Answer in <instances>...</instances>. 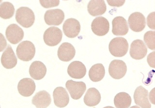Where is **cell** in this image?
Returning a JSON list of instances; mask_svg holds the SVG:
<instances>
[{
	"mask_svg": "<svg viewBox=\"0 0 155 108\" xmlns=\"http://www.w3.org/2000/svg\"><path fill=\"white\" fill-rule=\"evenodd\" d=\"M127 40L122 37H116L111 40L109 44L110 52L115 57H122L127 53L128 49Z\"/></svg>",
	"mask_w": 155,
	"mask_h": 108,
	"instance_id": "1",
	"label": "cell"
},
{
	"mask_svg": "<svg viewBox=\"0 0 155 108\" xmlns=\"http://www.w3.org/2000/svg\"><path fill=\"white\" fill-rule=\"evenodd\" d=\"M16 21L24 28H29L33 26L35 21V15L32 10L27 7L18 9L16 13Z\"/></svg>",
	"mask_w": 155,
	"mask_h": 108,
	"instance_id": "2",
	"label": "cell"
},
{
	"mask_svg": "<svg viewBox=\"0 0 155 108\" xmlns=\"http://www.w3.org/2000/svg\"><path fill=\"white\" fill-rule=\"evenodd\" d=\"M16 53L19 60L29 61H31L35 55V46L31 41H23L17 47Z\"/></svg>",
	"mask_w": 155,
	"mask_h": 108,
	"instance_id": "3",
	"label": "cell"
},
{
	"mask_svg": "<svg viewBox=\"0 0 155 108\" xmlns=\"http://www.w3.org/2000/svg\"><path fill=\"white\" fill-rule=\"evenodd\" d=\"M63 34L61 29L56 27L48 28L44 34V41L49 46L58 45L62 40Z\"/></svg>",
	"mask_w": 155,
	"mask_h": 108,
	"instance_id": "4",
	"label": "cell"
},
{
	"mask_svg": "<svg viewBox=\"0 0 155 108\" xmlns=\"http://www.w3.org/2000/svg\"><path fill=\"white\" fill-rule=\"evenodd\" d=\"M65 87L72 99L74 100L81 99L86 90V84L84 82H74L72 80H68Z\"/></svg>",
	"mask_w": 155,
	"mask_h": 108,
	"instance_id": "5",
	"label": "cell"
},
{
	"mask_svg": "<svg viewBox=\"0 0 155 108\" xmlns=\"http://www.w3.org/2000/svg\"><path fill=\"white\" fill-rule=\"evenodd\" d=\"M127 71V67L126 63L121 60H114L109 65V74L114 79H121L125 76Z\"/></svg>",
	"mask_w": 155,
	"mask_h": 108,
	"instance_id": "6",
	"label": "cell"
},
{
	"mask_svg": "<svg viewBox=\"0 0 155 108\" xmlns=\"http://www.w3.org/2000/svg\"><path fill=\"white\" fill-rule=\"evenodd\" d=\"M110 23L107 19L103 17H97L91 24L92 31L96 35L103 36L109 32Z\"/></svg>",
	"mask_w": 155,
	"mask_h": 108,
	"instance_id": "7",
	"label": "cell"
},
{
	"mask_svg": "<svg viewBox=\"0 0 155 108\" xmlns=\"http://www.w3.org/2000/svg\"><path fill=\"white\" fill-rule=\"evenodd\" d=\"M128 23L131 30L135 32L142 31L146 25L145 17L139 12L131 14L128 18Z\"/></svg>",
	"mask_w": 155,
	"mask_h": 108,
	"instance_id": "8",
	"label": "cell"
},
{
	"mask_svg": "<svg viewBox=\"0 0 155 108\" xmlns=\"http://www.w3.org/2000/svg\"><path fill=\"white\" fill-rule=\"evenodd\" d=\"M147 53V48L143 40H136L131 43L130 50L131 57L136 60H142Z\"/></svg>",
	"mask_w": 155,
	"mask_h": 108,
	"instance_id": "9",
	"label": "cell"
},
{
	"mask_svg": "<svg viewBox=\"0 0 155 108\" xmlns=\"http://www.w3.org/2000/svg\"><path fill=\"white\" fill-rule=\"evenodd\" d=\"M64 19V12L59 9L48 10L44 15L45 23L48 26H59Z\"/></svg>",
	"mask_w": 155,
	"mask_h": 108,
	"instance_id": "10",
	"label": "cell"
},
{
	"mask_svg": "<svg viewBox=\"0 0 155 108\" xmlns=\"http://www.w3.org/2000/svg\"><path fill=\"white\" fill-rule=\"evenodd\" d=\"M64 33L67 37L74 38L78 36L81 31V24L77 19H68L63 24Z\"/></svg>",
	"mask_w": 155,
	"mask_h": 108,
	"instance_id": "11",
	"label": "cell"
},
{
	"mask_svg": "<svg viewBox=\"0 0 155 108\" xmlns=\"http://www.w3.org/2000/svg\"><path fill=\"white\" fill-rule=\"evenodd\" d=\"M5 35L11 44H16L21 41L24 37L23 30L16 24H10L6 28Z\"/></svg>",
	"mask_w": 155,
	"mask_h": 108,
	"instance_id": "12",
	"label": "cell"
},
{
	"mask_svg": "<svg viewBox=\"0 0 155 108\" xmlns=\"http://www.w3.org/2000/svg\"><path fill=\"white\" fill-rule=\"evenodd\" d=\"M134 99L136 105L142 108H151L148 100V92L142 86L138 87L135 90Z\"/></svg>",
	"mask_w": 155,
	"mask_h": 108,
	"instance_id": "13",
	"label": "cell"
},
{
	"mask_svg": "<svg viewBox=\"0 0 155 108\" xmlns=\"http://www.w3.org/2000/svg\"><path fill=\"white\" fill-rule=\"evenodd\" d=\"M86 68L84 63L79 61L71 62L68 68V73L71 78L81 79L86 74Z\"/></svg>",
	"mask_w": 155,
	"mask_h": 108,
	"instance_id": "14",
	"label": "cell"
},
{
	"mask_svg": "<svg viewBox=\"0 0 155 108\" xmlns=\"http://www.w3.org/2000/svg\"><path fill=\"white\" fill-rule=\"evenodd\" d=\"M76 50L74 46L68 43L62 44L58 48L57 55L59 60L64 62H68L74 58Z\"/></svg>",
	"mask_w": 155,
	"mask_h": 108,
	"instance_id": "15",
	"label": "cell"
},
{
	"mask_svg": "<svg viewBox=\"0 0 155 108\" xmlns=\"http://www.w3.org/2000/svg\"><path fill=\"white\" fill-rule=\"evenodd\" d=\"M54 103L59 108H64L69 102V95L66 89L62 87L56 88L53 92Z\"/></svg>",
	"mask_w": 155,
	"mask_h": 108,
	"instance_id": "16",
	"label": "cell"
},
{
	"mask_svg": "<svg viewBox=\"0 0 155 108\" xmlns=\"http://www.w3.org/2000/svg\"><path fill=\"white\" fill-rule=\"evenodd\" d=\"M18 90L19 94L22 96L29 97L33 95L35 91V83L31 78H24L18 82Z\"/></svg>",
	"mask_w": 155,
	"mask_h": 108,
	"instance_id": "17",
	"label": "cell"
},
{
	"mask_svg": "<svg viewBox=\"0 0 155 108\" xmlns=\"http://www.w3.org/2000/svg\"><path fill=\"white\" fill-rule=\"evenodd\" d=\"M113 29L112 32L115 36L126 35L128 33V24L124 17H116L112 21Z\"/></svg>",
	"mask_w": 155,
	"mask_h": 108,
	"instance_id": "18",
	"label": "cell"
},
{
	"mask_svg": "<svg viewBox=\"0 0 155 108\" xmlns=\"http://www.w3.org/2000/svg\"><path fill=\"white\" fill-rule=\"evenodd\" d=\"M17 58L14 52L10 45L7 46L1 57L2 65L7 69L14 68L17 64Z\"/></svg>",
	"mask_w": 155,
	"mask_h": 108,
	"instance_id": "19",
	"label": "cell"
},
{
	"mask_svg": "<svg viewBox=\"0 0 155 108\" xmlns=\"http://www.w3.org/2000/svg\"><path fill=\"white\" fill-rule=\"evenodd\" d=\"M31 102L37 108H47L51 102V95L46 91H41L35 94Z\"/></svg>",
	"mask_w": 155,
	"mask_h": 108,
	"instance_id": "20",
	"label": "cell"
},
{
	"mask_svg": "<svg viewBox=\"0 0 155 108\" xmlns=\"http://www.w3.org/2000/svg\"><path fill=\"white\" fill-rule=\"evenodd\" d=\"M106 10V5L103 0H92L87 5L88 12L94 17L103 15Z\"/></svg>",
	"mask_w": 155,
	"mask_h": 108,
	"instance_id": "21",
	"label": "cell"
},
{
	"mask_svg": "<svg viewBox=\"0 0 155 108\" xmlns=\"http://www.w3.org/2000/svg\"><path fill=\"white\" fill-rule=\"evenodd\" d=\"M46 73V66L40 61H34L29 68V74L31 77L35 80H40L43 78Z\"/></svg>",
	"mask_w": 155,
	"mask_h": 108,
	"instance_id": "22",
	"label": "cell"
},
{
	"mask_svg": "<svg viewBox=\"0 0 155 108\" xmlns=\"http://www.w3.org/2000/svg\"><path fill=\"white\" fill-rule=\"evenodd\" d=\"M101 98V94L98 90L95 88H91L87 90L85 95L84 102L89 107H94L100 103Z\"/></svg>",
	"mask_w": 155,
	"mask_h": 108,
	"instance_id": "23",
	"label": "cell"
},
{
	"mask_svg": "<svg viewBox=\"0 0 155 108\" xmlns=\"http://www.w3.org/2000/svg\"><path fill=\"white\" fill-rule=\"evenodd\" d=\"M105 70L104 66L101 63H97L92 66L89 71V77L92 82H100L104 78Z\"/></svg>",
	"mask_w": 155,
	"mask_h": 108,
	"instance_id": "24",
	"label": "cell"
},
{
	"mask_svg": "<svg viewBox=\"0 0 155 108\" xmlns=\"http://www.w3.org/2000/svg\"><path fill=\"white\" fill-rule=\"evenodd\" d=\"M131 98L125 92H119L114 99V104L116 108H128L131 104Z\"/></svg>",
	"mask_w": 155,
	"mask_h": 108,
	"instance_id": "25",
	"label": "cell"
},
{
	"mask_svg": "<svg viewBox=\"0 0 155 108\" xmlns=\"http://www.w3.org/2000/svg\"><path fill=\"white\" fill-rule=\"evenodd\" d=\"M15 13V7L9 2H2L0 5V17L4 19L11 18Z\"/></svg>",
	"mask_w": 155,
	"mask_h": 108,
	"instance_id": "26",
	"label": "cell"
},
{
	"mask_svg": "<svg viewBox=\"0 0 155 108\" xmlns=\"http://www.w3.org/2000/svg\"><path fill=\"white\" fill-rule=\"evenodd\" d=\"M144 43L148 47L152 50H155V32L149 31L144 35Z\"/></svg>",
	"mask_w": 155,
	"mask_h": 108,
	"instance_id": "27",
	"label": "cell"
},
{
	"mask_svg": "<svg viewBox=\"0 0 155 108\" xmlns=\"http://www.w3.org/2000/svg\"><path fill=\"white\" fill-rule=\"evenodd\" d=\"M40 4L45 9H48L51 7H55L58 6L59 5L60 1L58 0H50V1H45V0H41L39 1Z\"/></svg>",
	"mask_w": 155,
	"mask_h": 108,
	"instance_id": "28",
	"label": "cell"
},
{
	"mask_svg": "<svg viewBox=\"0 0 155 108\" xmlns=\"http://www.w3.org/2000/svg\"><path fill=\"white\" fill-rule=\"evenodd\" d=\"M155 12H153L149 14L147 18V24L150 29L155 30Z\"/></svg>",
	"mask_w": 155,
	"mask_h": 108,
	"instance_id": "29",
	"label": "cell"
},
{
	"mask_svg": "<svg viewBox=\"0 0 155 108\" xmlns=\"http://www.w3.org/2000/svg\"><path fill=\"white\" fill-rule=\"evenodd\" d=\"M155 51H154L152 53L149 54V55L148 56L147 58V61L148 64L149 65L150 67L153 68H155Z\"/></svg>",
	"mask_w": 155,
	"mask_h": 108,
	"instance_id": "30",
	"label": "cell"
},
{
	"mask_svg": "<svg viewBox=\"0 0 155 108\" xmlns=\"http://www.w3.org/2000/svg\"><path fill=\"white\" fill-rule=\"evenodd\" d=\"M108 2V5L111 6H114V7H120L122 6L124 4H125V1H118V0H115V1H107Z\"/></svg>",
	"mask_w": 155,
	"mask_h": 108,
	"instance_id": "31",
	"label": "cell"
},
{
	"mask_svg": "<svg viewBox=\"0 0 155 108\" xmlns=\"http://www.w3.org/2000/svg\"><path fill=\"white\" fill-rule=\"evenodd\" d=\"M7 45L6 39L2 33H0V52L5 50Z\"/></svg>",
	"mask_w": 155,
	"mask_h": 108,
	"instance_id": "32",
	"label": "cell"
},
{
	"mask_svg": "<svg viewBox=\"0 0 155 108\" xmlns=\"http://www.w3.org/2000/svg\"><path fill=\"white\" fill-rule=\"evenodd\" d=\"M149 98H150V101L153 104L154 103V95H153V96H152V91L150 92V95H149Z\"/></svg>",
	"mask_w": 155,
	"mask_h": 108,
	"instance_id": "33",
	"label": "cell"
},
{
	"mask_svg": "<svg viewBox=\"0 0 155 108\" xmlns=\"http://www.w3.org/2000/svg\"><path fill=\"white\" fill-rule=\"evenodd\" d=\"M130 108H140L139 107L137 106H133L132 107H130Z\"/></svg>",
	"mask_w": 155,
	"mask_h": 108,
	"instance_id": "34",
	"label": "cell"
},
{
	"mask_svg": "<svg viewBox=\"0 0 155 108\" xmlns=\"http://www.w3.org/2000/svg\"><path fill=\"white\" fill-rule=\"evenodd\" d=\"M103 108H115L114 107H111V106H107V107H104Z\"/></svg>",
	"mask_w": 155,
	"mask_h": 108,
	"instance_id": "35",
	"label": "cell"
},
{
	"mask_svg": "<svg viewBox=\"0 0 155 108\" xmlns=\"http://www.w3.org/2000/svg\"><path fill=\"white\" fill-rule=\"evenodd\" d=\"M2 2V1H0V2Z\"/></svg>",
	"mask_w": 155,
	"mask_h": 108,
	"instance_id": "36",
	"label": "cell"
}]
</instances>
